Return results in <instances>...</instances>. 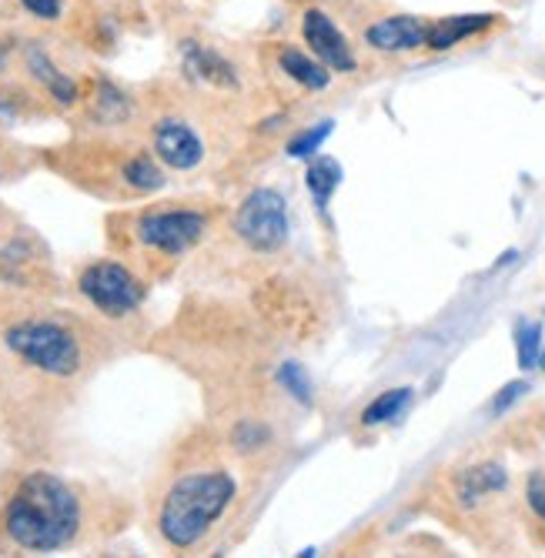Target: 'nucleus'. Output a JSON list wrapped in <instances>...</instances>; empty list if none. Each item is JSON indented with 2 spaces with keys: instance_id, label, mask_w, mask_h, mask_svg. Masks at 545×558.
<instances>
[{
  "instance_id": "f257e3e1",
  "label": "nucleus",
  "mask_w": 545,
  "mask_h": 558,
  "mask_svg": "<svg viewBox=\"0 0 545 558\" xmlns=\"http://www.w3.org/2000/svg\"><path fill=\"white\" fill-rule=\"evenodd\" d=\"M84 525L77 492L51 472H31L4 505V532L24 551L68 548Z\"/></svg>"
},
{
  "instance_id": "f03ea898",
  "label": "nucleus",
  "mask_w": 545,
  "mask_h": 558,
  "mask_svg": "<svg viewBox=\"0 0 545 558\" xmlns=\"http://www.w3.org/2000/svg\"><path fill=\"white\" fill-rule=\"evenodd\" d=\"M234 498L238 482L225 469H191L168 485L158 509V532L171 548L187 551L205 542Z\"/></svg>"
},
{
  "instance_id": "7ed1b4c3",
  "label": "nucleus",
  "mask_w": 545,
  "mask_h": 558,
  "mask_svg": "<svg viewBox=\"0 0 545 558\" xmlns=\"http://www.w3.org/2000/svg\"><path fill=\"white\" fill-rule=\"evenodd\" d=\"M8 348L24 365L51 378H71L84 365L77 335L61 322H17L4 335Z\"/></svg>"
},
{
  "instance_id": "20e7f679",
  "label": "nucleus",
  "mask_w": 545,
  "mask_h": 558,
  "mask_svg": "<svg viewBox=\"0 0 545 558\" xmlns=\"http://www.w3.org/2000/svg\"><path fill=\"white\" fill-rule=\"evenodd\" d=\"M77 288L94 308L108 318L134 315L144 304V294H147L144 281L118 262H94L90 268H84Z\"/></svg>"
},
{
  "instance_id": "39448f33",
  "label": "nucleus",
  "mask_w": 545,
  "mask_h": 558,
  "mask_svg": "<svg viewBox=\"0 0 545 558\" xmlns=\"http://www.w3.org/2000/svg\"><path fill=\"white\" fill-rule=\"evenodd\" d=\"M137 241L147 251H158L165 258H181L197 241L208 234V215L194 208H158L144 211L134 225Z\"/></svg>"
},
{
  "instance_id": "423d86ee",
  "label": "nucleus",
  "mask_w": 545,
  "mask_h": 558,
  "mask_svg": "<svg viewBox=\"0 0 545 558\" xmlns=\"http://www.w3.org/2000/svg\"><path fill=\"white\" fill-rule=\"evenodd\" d=\"M234 234L252 251L271 255L288 241V201L271 187L252 191L234 215Z\"/></svg>"
},
{
  "instance_id": "0eeeda50",
  "label": "nucleus",
  "mask_w": 545,
  "mask_h": 558,
  "mask_svg": "<svg viewBox=\"0 0 545 558\" xmlns=\"http://www.w3.org/2000/svg\"><path fill=\"white\" fill-rule=\"evenodd\" d=\"M299 34H302V44L308 54L318 58L331 74H355L362 68L352 37L344 34V27L331 17V11L308 4L299 14Z\"/></svg>"
},
{
  "instance_id": "6e6552de",
  "label": "nucleus",
  "mask_w": 545,
  "mask_h": 558,
  "mask_svg": "<svg viewBox=\"0 0 545 558\" xmlns=\"http://www.w3.org/2000/svg\"><path fill=\"white\" fill-rule=\"evenodd\" d=\"M428 24H432V17L382 11L359 24V40H362V47L375 50L382 58L419 54V50H428Z\"/></svg>"
},
{
  "instance_id": "1a4fd4ad",
  "label": "nucleus",
  "mask_w": 545,
  "mask_h": 558,
  "mask_svg": "<svg viewBox=\"0 0 545 558\" xmlns=\"http://www.w3.org/2000/svg\"><path fill=\"white\" fill-rule=\"evenodd\" d=\"M155 158L171 171H194L205 161V141L184 118H161L152 131Z\"/></svg>"
},
{
  "instance_id": "9d476101",
  "label": "nucleus",
  "mask_w": 545,
  "mask_h": 558,
  "mask_svg": "<svg viewBox=\"0 0 545 558\" xmlns=\"http://www.w3.org/2000/svg\"><path fill=\"white\" fill-rule=\"evenodd\" d=\"M181 68L184 74L202 84V87H218V90H238V71L234 64L215 50L211 44H197V40H184L181 44Z\"/></svg>"
},
{
  "instance_id": "9b49d317",
  "label": "nucleus",
  "mask_w": 545,
  "mask_h": 558,
  "mask_svg": "<svg viewBox=\"0 0 545 558\" xmlns=\"http://www.w3.org/2000/svg\"><path fill=\"white\" fill-rule=\"evenodd\" d=\"M24 68H27L31 81H34V84H40L47 94H51V97L58 100L61 108L77 105V97H81L77 81H74L71 74H64V71L55 64V58L47 54V50L40 47V40H34V44H27V47H24Z\"/></svg>"
},
{
  "instance_id": "f8f14e48",
  "label": "nucleus",
  "mask_w": 545,
  "mask_h": 558,
  "mask_svg": "<svg viewBox=\"0 0 545 558\" xmlns=\"http://www.w3.org/2000/svg\"><path fill=\"white\" fill-rule=\"evenodd\" d=\"M499 24V14H449V17H432L428 24V50L441 54V50H452L479 34H488Z\"/></svg>"
},
{
  "instance_id": "ddd939ff",
  "label": "nucleus",
  "mask_w": 545,
  "mask_h": 558,
  "mask_svg": "<svg viewBox=\"0 0 545 558\" xmlns=\"http://www.w3.org/2000/svg\"><path fill=\"white\" fill-rule=\"evenodd\" d=\"M271 61H275V71H281L291 84H299L302 90H325L331 84V71L318 58H312L308 50L294 47V44H275Z\"/></svg>"
},
{
  "instance_id": "4468645a",
  "label": "nucleus",
  "mask_w": 545,
  "mask_h": 558,
  "mask_svg": "<svg viewBox=\"0 0 545 558\" xmlns=\"http://www.w3.org/2000/svg\"><path fill=\"white\" fill-rule=\"evenodd\" d=\"M506 485H509V475H506L502 465H492V462L472 465V469H465V472L456 475V498L462 505H479L488 495L506 492Z\"/></svg>"
},
{
  "instance_id": "2eb2a0df",
  "label": "nucleus",
  "mask_w": 545,
  "mask_h": 558,
  "mask_svg": "<svg viewBox=\"0 0 545 558\" xmlns=\"http://www.w3.org/2000/svg\"><path fill=\"white\" fill-rule=\"evenodd\" d=\"M121 181L134 191V194H152V191H161L165 187V171H161V161L144 155H131L124 165H121Z\"/></svg>"
},
{
  "instance_id": "dca6fc26",
  "label": "nucleus",
  "mask_w": 545,
  "mask_h": 558,
  "mask_svg": "<svg viewBox=\"0 0 545 558\" xmlns=\"http://www.w3.org/2000/svg\"><path fill=\"white\" fill-rule=\"evenodd\" d=\"M305 184H308V191H312V197H315L318 211H325V208H328V201H331V194H335L338 184H341V165H338L335 158H328V155L315 158V161L308 165Z\"/></svg>"
},
{
  "instance_id": "f3484780",
  "label": "nucleus",
  "mask_w": 545,
  "mask_h": 558,
  "mask_svg": "<svg viewBox=\"0 0 545 558\" xmlns=\"http://www.w3.org/2000/svg\"><path fill=\"white\" fill-rule=\"evenodd\" d=\"M412 401V388H391V391H382L368 409L362 412V425H385L391 418H399L405 412V404Z\"/></svg>"
},
{
  "instance_id": "a211bd4d",
  "label": "nucleus",
  "mask_w": 545,
  "mask_h": 558,
  "mask_svg": "<svg viewBox=\"0 0 545 558\" xmlns=\"http://www.w3.org/2000/svg\"><path fill=\"white\" fill-rule=\"evenodd\" d=\"M538 354H542V325L522 318L516 325V359H519V368H525V372L535 368Z\"/></svg>"
},
{
  "instance_id": "6ab92c4d",
  "label": "nucleus",
  "mask_w": 545,
  "mask_h": 558,
  "mask_svg": "<svg viewBox=\"0 0 545 558\" xmlns=\"http://www.w3.org/2000/svg\"><path fill=\"white\" fill-rule=\"evenodd\" d=\"M94 114L101 121H124L128 118V97L114 84L101 81L97 84V94H94Z\"/></svg>"
},
{
  "instance_id": "aec40b11",
  "label": "nucleus",
  "mask_w": 545,
  "mask_h": 558,
  "mask_svg": "<svg viewBox=\"0 0 545 558\" xmlns=\"http://www.w3.org/2000/svg\"><path fill=\"white\" fill-rule=\"evenodd\" d=\"M278 381H281V388L294 398V401H302V404H312V378H308V372L299 365V362H284L281 368H278Z\"/></svg>"
},
{
  "instance_id": "412c9836",
  "label": "nucleus",
  "mask_w": 545,
  "mask_h": 558,
  "mask_svg": "<svg viewBox=\"0 0 545 558\" xmlns=\"http://www.w3.org/2000/svg\"><path fill=\"white\" fill-rule=\"evenodd\" d=\"M328 134H331V121H322V124L302 131L299 137H291V141H288V155H291V158H312L315 150L325 144Z\"/></svg>"
},
{
  "instance_id": "4be33fe9",
  "label": "nucleus",
  "mask_w": 545,
  "mask_h": 558,
  "mask_svg": "<svg viewBox=\"0 0 545 558\" xmlns=\"http://www.w3.org/2000/svg\"><path fill=\"white\" fill-rule=\"evenodd\" d=\"M525 501H529V509L532 515L545 525V469H535L529 475V485H525Z\"/></svg>"
},
{
  "instance_id": "5701e85b",
  "label": "nucleus",
  "mask_w": 545,
  "mask_h": 558,
  "mask_svg": "<svg viewBox=\"0 0 545 558\" xmlns=\"http://www.w3.org/2000/svg\"><path fill=\"white\" fill-rule=\"evenodd\" d=\"M21 8H24L34 21L55 24V21H61V14H64V0H21Z\"/></svg>"
},
{
  "instance_id": "b1692460",
  "label": "nucleus",
  "mask_w": 545,
  "mask_h": 558,
  "mask_svg": "<svg viewBox=\"0 0 545 558\" xmlns=\"http://www.w3.org/2000/svg\"><path fill=\"white\" fill-rule=\"evenodd\" d=\"M522 391H529V385H525V381H512V385H506V388H502V395L492 401V412H495V415H502V412L509 409V404H512Z\"/></svg>"
},
{
  "instance_id": "393cba45",
  "label": "nucleus",
  "mask_w": 545,
  "mask_h": 558,
  "mask_svg": "<svg viewBox=\"0 0 545 558\" xmlns=\"http://www.w3.org/2000/svg\"><path fill=\"white\" fill-rule=\"evenodd\" d=\"M538 365L545 368V335H542V354H538Z\"/></svg>"
}]
</instances>
